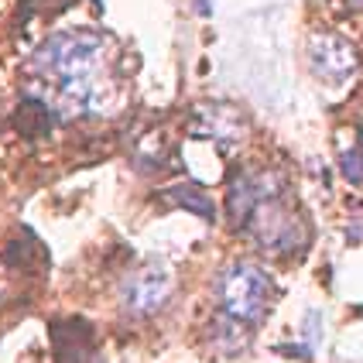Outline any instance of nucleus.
Segmentation results:
<instances>
[{"label": "nucleus", "mask_w": 363, "mask_h": 363, "mask_svg": "<svg viewBox=\"0 0 363 363\" xmlns=\"http://www.w3.org/2000/svg\"><path fill=\"white\" fill-rule=\"evenodd\" d=\"M357 3H363V0H357Z\"/></svg>", "instance_id": "10"}, {"label": "nucleus", "mask_w": 363, "mask_h": 363, "mask_svg": "<svg viewBox=\"0 0 363 363\" xmlns=\"http://www.w3.org/2000/svg\"><path fill=\"white\" fill-rule=\"evenodd\" d=\"M168 199H172L175 206H182V209L202 216V219H216V206H213V199H209L199 185H172V188H168Z\"/></svg>", "instance_id": "8"}, {"label": "nucleus", "mask_w": 363, "mask_h": 363, "mask_svg": "<svg viewBox=\"0 0 363 363\" xmlns=\"http://www.w3.org/2000/svg\"><path fill=\"white\" fill-rule=\"evenodd\" d=\"M216 298H219L226 319L254 326L264 319V312L271 305V277L257 264H230L219 274Z\"/></svg>", "instance_id": "2"}, {"label": "nucleus", "mask_w": 363, "mask_h": 363, "mask_svg": "<svg viewBox=\"0 0 363 363\" xmlns=\"http://www.w3.org/2000/svg\"><path fill=\"white\" fill-rule=\"evenodd\" d=\"M340 168H343V175L350 182H363V148L360 151H346L343 161H340Z\"/></svg>", "instance_id": "9"}, {"label": "nucleus", "mask_w": 363, "mask_h": 363, "mask_svg": "<svg viewBox=\"0 0 363 363\" xmlns=\"http://www.w3.org/2000/svg\"><path fill=\"white\" fill-rule=\"evenodd\" d=\"M244 226L251 230V237H254L264 251H274V254L295 251V247H302V240H305V226H302V219H298L291 209H284L281 192L261 199V202L251 209V216H247Z\"/></svg>", "instance_id": "3"}, {"label": "nucleus", "mask_w": 363, "mask_h": 363, "mask_svg": "<svg viewBox=\"0 0 363 363\" xmlns=\"http://www.w3.org/2000/svg\"><path fill=\"white\" fill-rule=\"evenodd\" d=\"M14 124H17L21 134H28V137H41V134L52 130V113H48L45 103H38V99H24L21 110H17V117H14Z\"/></svg>", "instance_id": "7"}, {"label": "nucleus", "mask_w": 363, "mask_h": 363, "mask_svg": "<svg viewBox=\"0 0 363 363\" xmlns=\"http://www.w3.org/2000/svg\"><path fill=\"white\" fill-rule=\"evenodd\" d=\"M55 343H59V357L62 363H99L92 360V329L86 322H62L52 329Z\"/></svg>", "instance_id": "6"}, {"label": "nucleus", "mask_w": 363, "mask_h": 363, "mask_svg": "<svg viewBox=\"0 0 363 363\" xmlns=\"http://www.w3.org/2000/svg\"><path fill=\"white\" fill-rule=\"evenodd\" d=\"M308 66L322 83H346L357 72V52L340 35H315L308 41Z\"/></svg>", "instance_id": "5"}, {"label": "nucleus", "mask_w": 363, "mask_h": 363, "mask_svg": "<svg viewBox=\"0 0 363 363\" xmlns=\"http://www.w3.org/2000/svg\"><path fill=\"white\" fill-rule=\"evenodd\" d=\"M172 291H175V271L155 261L130 274V281L124 284V305L137 315H151L172 298Z\"/></svg>", "instance_id": "4"}, {"label": "nucleus", "mask_w": 363, "mask_h": 363, "mask_svg": "<svg viewBox=\"0 0 363 363\" xmlns=\"http://www.w3.org/2000/svg\"><path fill=\"white\" fill-rule=\"evenodd\" d=\"M38 69L59 83V103L62 106H86L92 96V83L103 69V45L92 31H62L52 35L38 55Z\"/></svg>", "instance_id": "1"}]
</instances>
